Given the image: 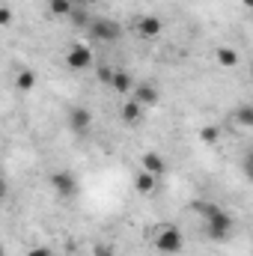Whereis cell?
Instances as JSON below:
<instances>
[{
  "mask_svg": "<svg viewBox=\"0 0 253 256\" xmlns=\"http://www.w3.org/2000/svg\"><path fill=\"white\" fill-rule=\"evenodd\" d=\"M196 212H200V218H202V224H206V232H208L214 242L230 238V232H232V226H236L232 214H226V212H224L220 206H214V202H196Z\"/></svg>",
  "mask_w": 253,
  "mask_h": 256,
  "instance_id": "1",
  "label": "cell"
},
{
  "mask_svg": "<svg viewBox=\"0 0 253 256\" xmlns=\"http://www.w3.org/2000/svg\"><path fill=\"white\" fill-rule=\"evenodd\" d=\"M86 33L96 42H120L122 39V24L114 21V18H92L86 24Z\"/></svg>",
  "mask_w": 253,
  "mask_h": 256,
  "instance_id": "2",
  "label": "cell"
},
{
  "mask_svg": "<svg viewBox=\"0 0 253 256\" xmlns=\"http://www.w3.org/2000/svg\"><path fill=\"white\" fill-rule=\"evenodd\" d=\"M182 244H185V236H182V230H176L173 224H167V226H161V230L155 232V248H158V254H179Z\"/></svg>",
  "mask_w": 253,
  "mask_h": 256,
  "instance_id": "3",
  "label": "cell"
},
{
  "mask_svg": "<svg viewBox=\"0 0 253 256\" xmlns=\"http://www.w3.org/2000/svg\"><path fill=\"white\" fill-rule=\"evenodd\" d=\"M131 102H137V104L146 110V108H155V104L161 102V92H158V86H152L149 80H137V84L131 86Z\"/></svg>",
  "mask_w": 253,
  "mask_h": 256,
  "instance_id": "4",
  "label": "cell"
},
{
  "mask_svg": "<svg viewBox=\"0 0 253 256\" xmlns=\"http://www.w3.org/2000/svg\"><path fill=\"white\" fill-rule=\"evenodd\" d=\"M66 66H68V68H74V72L90 68V66H92V48H90V45H84V42L72 45V48L66 51Z\"/></svg>",
  "mask_w": 253,
  "mask_h": 256,
  "instance_id": "5",
  "label": "cell"
},
{
  "mask_svg": "<svg viewBox=\"0 0 253 256\" xmlns=\"http://www.w3.org/2000/svg\"><path fill=\"white\" fill-rule=\"evenodd\" d=\"M51 185H54V191L60 194L63 200H72V196L78 194V176L68 173V170H57V173L51 176Z\"/></svg>",
  "mask_w": 253,
  "mask_h": 256,
  "instance_id": "6",
  "label": "cell"
},
{
  "mask_svg": "<svg viewBox=\"0 0 253 256\" xmlns=\"http://www.w3.org/2000/svg\"><path fill=\"white\" fill-rule=\"evenodd\" d=\"M161 30H164V24H161L158 15H140V18L134 21V33H137L140 39H158Z\"/></svg>",
  "mask_w": 253,
  "mask_h": 256,
  "instance_id": "7",
  "label": "cell"
},
{
  "mask_svg": "<svg viewBox=\"0 0 253 256\" xmlns=\"http://www.w3.org/2000/svg\"><path fill=\"white\" fill-rule=\"evenodd\" d=\"M90 126H92L90 108H72V110H68V128H72L74 134H86Z\"/></svg>",
  "mask_w": 253,
  "mask_h": 256,
  "instance_id": "8",
  "label": "cell"
},
{
  "mask_svg": "<svg viewBox=\"0 0 253 256\" xmlns=\"http://www.w3.org/2000/svg\"><path fill=\"white\" fill-rule=\"evenodd\" d=\"M143 170H146L149 176L161 179V176L167 173V161H164V155H158V152H146V155H143Z\"/></svg>",
  "mask_w": 253,
  "mask_h": 256,
  "instance_id": "9",
  "label": "cell"
},
{
  "mask_svg": "<svg viewBox=\"0 0 253 256\" xmlns=\"http://www.w3.org/2000/svg\"><path fill=\"white\" fill-rule=\"evenodd\" d=\"M110 86H114L120 96H128V92H131V86H134V78H131L128 72H120V68H116V72L110 74Z\"/></svg>",
  "mask_w": 253,
  "mask_h": 256,
  "instance_id": "10",
  "label": "cell"
},
{
  "mask_svg": "<svg viewBox=\"0 0 253 256\" xmlns=\"http://www.w3.org/2000/svg\"><path fill=\"white\" fill-rule=\"evenodd\" d=\"M155 185H158V179L149 176L146 170H140V173L134 176V188H137V194H152L155 191Z\"/></svg>",
  "mask_w": 253,
  "mask_h": 256,
  "instance_id": "11",
  "label": "cell"
},
{
  "mask_svg": "<svg viewBox=\"0 0 253 256\" xmlns=\"http://www.w3.org/2000/svg\"><path fill=\"white\" fill-rule=\"evenodd\" d=\"M15 86H18L21 92H30V90L36 86V72H30V68L15 72Z\"/></svg>",
  "mask_w": 253,
  "mask_h": 256,
  "instance_id": "12",
  "label": "cell"
},
{
  "mask_svg": "<svg viewBox=\"0 0 253 256\" xmlns=\"http://www.w3.org/2000/svg\"><path fill=\"white\" fill-rule=\"evenodd\" d=\"M140 120H143V108H140L137 102H126V104H122V122L137 126Z\"/></svg>",
  "mask_w": 253,
  "mask_h": 256,
  "instance_id": "13",
  "label": "cell"
},
{
  "mask_svg": "<svg viewBox=\"0 0 253 256\" xmlns=\"http://www.w3.org/2000/svg\"><path fill=\"white\" fill-rule=\"evenodd\" d=\"M214 57H218V63L224 66V68L238 66V51H236V48H226V45H224V48H218V51H214Z\"/></svg>",
  "mask_w": 253,
  "mask_h": 256,
  "instance_id": "14",
  "label": "cell"
},
{
  "mask_svg": "<svg viewBox=\"0 0 253 256\" xmlns=\"http://www.w3.org/2000/svg\"><path fill=\"white\" fill-rule=\"evenodd\" d=\"M48 12H51L54 18H66V15L72 12V3H68V0H48Z\"/></svg>",
  "mask_w": 253,
  "mask_h": 256,
  "instance_id": "15",
  "label": "cell"
},
{
  "mask_svg": "<svg viewBox=\"0 0 253 256\" xmlns=\"http://www.w3.org/2000/svg\"><path fill=\"white\" fill-rule=\"evenodd\" d=\"M236 120H238V126L250 128L253 126V108H250V104H242V108L236 110Z\"/></svg>",
  "mask_w": 253,
  "mask_h": 256,
  "instance_id": "16",
  "label": "cell"
},
{
  "mask_svg": "<svg viewBox=\"0 0 253 256\" xmlns=\"http://www.w3.org/2000/svg\"><path fill=\"white\" fill-rule=\"evenodd\" d=\"M66 18H72V21H74V24H78V27H86V24H90V21H92V18H90V12H86V9H74V6H72V12H68V15H66Z\"/></svg>",
  "mask_w": 253,
  "mask_h": 256,
  "instance_id": "17",
  "label": "cell"
},
{
  "mask_svg": "<svg viewBox=\"0 0 253 256\" xmlns=\"http://www.w3.org/2000/svg\"><path fill=\"white\" fill-rule=\"evenodd\" d=\"M200 140H202V143H218V140H220V128L218 126H206L202 131H200Z\"/></svg>",
  "mask_w": 253,
  "mask_h": 256,
  "instance_id": "18",
  "label": "cell"
},
{
  "mask_svg": "<svg viewBox=\"0 0 253 256\" xmlns=\"http://www.w3.org/2000/svg\"><path fill=\"white\" fill-rule=\"evenodd\" d=\"M92 256H116V250H114L110 244H96V248H92Z\"/></svg>",
  "mask_w": 253,
  "mask_h": 256,
  "instance_id": "19",
  "label": "cell"
},
{
  "mask_svg": "<svg viewBox=\"0 0 253 256\" xmlns=\"http://www.w3.org/2000/svg\"><path fill=\"white\" fill-rule=\"evenodd\" d=\"M9 24H12V9L0 6V27H9Z\"/></svg>",
  "mask_w": 253,
  "mask_h": 256,
  "instance_id": "20",
  "label": "cell"
},
{
  "mask_svg": "<svg viewBox=\"0 0 253 256\" xmlns=\"http://www.w3.org/2000/svg\"><path fill=\"white\" fill-rule=\"evenodd\" d=\"M110 74H114L110 66H98V80H102V84H110Z\"/></svg>",
  "mask_w": 253,
  "mask_h": 256,
  "instance_id": "21",
  "label": "cell"
},
{
  "mask_svg": "<svg viewBox=\"0 0 253 256\" xmlns=\"http://www.w3.org/2000/svg\"><path fill=\"white\" fill-rule=\"evenodd\" d=\"M27 256H51V250H48V248H30Z\"/></svg>",
  "mask_w": 253,
  "mask_h": 256,
  "instance_id": "22",
  "label": "cell"
},
{
  "mask_svg": "<svg viewBox=\"0 0 253 256\" xmlns=\"http://www.w3.org/2000/svg\"><path fill=\"white\" fill-rule=\"evenodd\" d=\"M6 194H9V185H6V179H3V176H0V200H3V196H6Z\"/></svg>",
  "mask_w": 253,
  "mask_h": 256,
  "instance_id": "23",
  "label": "cell"
},
{
  "mask_svg": "<svg viewBox=\"0 0 253 256\" xmlns=\"http://www.w3.org/2000/svg\"><path fill=\"white\" fill-rule=\"evenodd\" d=\"M68 3L74 6V3H96V0H68Z\"/></svg>",
  "mask_w": 253,
  "mask_h": 256,
  "instance_id": "24",
  "label": "cell"
},
{
  "mask_svg": "<svg viewBox=\"0 0 253 256\" xmlns=\"http://www.w3.org/2000/svg\"><path fill=\"white\" fill-rule=\"evenodd\" d=\"M0 256H3V244H0Z\"/></svg>",
  "mask_w": 253,
  "mask_h": 256,
  "instance_id": "25",
  "label": "cell"
},
{
  "mask_svg": "<svg viewBox=\"0 0 253 256\" xmlns=\"http://www.w3.org/2000/svg\"><path fill=\"white\" fill-rule=\"evenodd\" d=\"M74 256H86V254H74Z\"/></svg>",
  "mask_w": 253,
  "mask_h": 256,
  "instance_id": "26",
  "label": "cell"
},
{
  "mask_svg": "<svg viewBox=\"0 0 253 256\" xmlns=\"http://www.w3.org/2000/svg\"><path fill=\"white\" fill-rule=\"evenodd\" d=\"M244 3H250V0H244Z\"/></svg>",
  "mask_w": 253,
  "mask_h": 256,
  "instance_id": "27",
  "label": "cell"
}]
</instances>
